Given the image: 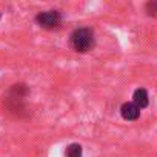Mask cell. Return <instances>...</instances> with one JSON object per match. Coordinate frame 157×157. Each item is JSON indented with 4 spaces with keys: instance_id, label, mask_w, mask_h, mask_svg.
Instances as JSON below:
<instances>
[{
    "instance_id": "cell-4",
    "label": "cell",
    "mask_w": 157,
    "mask_h": 157,
    "mask_svg": "<svg viewBox=\"0 0 157 157\" xmlns=\"http://www.w3.org/2000/svg\"><path fill=\"white\" fill-rule=\"evenodd\" d=\"M132 103L139 108V109H143L148 106L149 103V97H148V91L145 88H137L132 94Z\"/></svg>"
},
{
    "instance_id": "cell-6",
    "label": "cell",
    "mask_w": 157,
    "mask_h": 157,
    "mask_svg": "<svg viewBox=\"0 0 157 157\" xmlns=\"http://www.w3.org/2000/svg\"><path fill=\"white\" fill-rule=\"evenodd\" d=\"M146 11L149 16H155L157 17V2H149L146 5Z\"/></svg>"
},
{
    "instance_id": "cell-2",
    "label": "cell",
    "mask_w": 157,
    "mask_h": 157,
    "mask_svg": "<svg viewBox=\"0 0 157 157\" xmlns=\"http://www.w3.org/2000/svg\"><path fill=\"white\" fill-rule=\"evenodd\" d=\"M36 20L42 28L52 29V28H57L60 25L62 16H60L59 11H42L36 16Z\"/></svg>"
},
{
    "instance_id": "cell-7",
    "label": "cell",
    "mask_w": 157,
    "mask_h": 157,
    "mask_svg": "<svg viewBox=\"0 0 157 157\" xmlns=\"http://www.w3.org/2000/svg\"><path fill=\"white\" fill-rule=\"evenodd\" d=\"M0 17H2V16H0Z\"/></svg>"
},
{
    "instance_id": "cell-3",
    "label": "cell",
    "mask_w": 157,
    "mask_h": 157,
    "mask_svg": "<svg viewBox=\"0 0 157 157\" xmlns=\"http://www.w3.org/2000/svg\"><path fill=\"white\" fill-rule=\"evenodd\" d=\"M120 114H122V117H123L125 120L134 122V120H137V119L140 117V109H139L132 102H126V103H123V105L120 106Z\"/></svg>"
},
{
    "instance_id": "cell-5",
    "label": "cell",
    "mask_w": 157,
    "mask_h": 157,
    "mask_svg": "<svg viewBox=\"0 0 157 157\" xmlns=\"http://www.w3.org/2000/svg\"><path fill=\"white\" fill-rule=\"evenodd\" d=\"M66 157H82V145L71 143L66 148Z\"/></svg>"
},
{
    "instance_id": "cell-1",
    "label": "cell",
    "mask_w": 157,
    "mask_h": 157,
    "mask_svg": "<svg viewBox=\"0 0 157 157\" xmlns=\"http://www.w3.org/2000/svg\"><path fill=\"white\" fill-rule=\"evenodd\" d=\"M94 45V34L90 28H78L71 34V46L77 52H88Z\"/></svg>"
}]
</instances>
